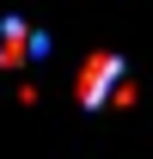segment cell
<instances>
[{
    "label": "cell",
    "instance_id": "obj_1",
    "mask_svg": "<svg viewBox=\"0 0 153 159\" xmlns=\"http://www.w3.org/2000/svg\"><path fill=\"white\" fill-rule=\"evenodd\" d=\"M49 55V37L25 19H0V67H31Z\"/></svg>",
    "mask_w": 153,
    "mask_h": 159
},
{
    "label": "cell",
    "instance_id": "obj_2",
    "mask_svg": "<svg viewBox=\"0 0 153 159\" xmlns=\"http://www.w3.org/2000/svg\"><path fill=\"white\" fill-rule=\"evenodd\" d=\"M116 80H123V55H110V49H104V55H92V61H86V80H80V104H86V110H98V104L116 92Z\"/></svg>",
    "mask_w": 153,
    "mask_h": 159
}]
</instances>
